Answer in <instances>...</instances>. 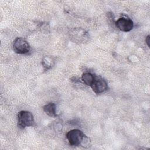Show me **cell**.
I'll return each mask as SVG.
<instances>
[{"label": "cell", "mask_w": 150, "mask_h": 150, "mask_svg": "<svg viewBox=\"0 0 150 150\" xmlns=\"http://www.w3.org/2000/svg\"><path fill=\"white\" fill-rule=\"evenodd\" d=\"M66 138L72 146L83 145L84 142L86 144L88 140V138L81 131L77 129L69 131L66 134Z\"/></svg>", "instance_id": "cell-1"}, {"label": "cell", "mask_w": 150, "mask_h": 150, "mask_svg": "<svg viewBox=\"0 0 150 150\" xmlns=\"http://www.w3.org/2000/svg\"><path fill=\"white\" fill-rule=\"evenodd\" d=\"M34 122V118L32 114L27 111H21L18 114V126L21 128L26 127L32 126Z\"/></svg>", "instance_id": "cell-2"}, {"label": "cell", "mask_w": 150, "mask_h": 150, "mask_svg": "<svg viewBox=\"0 0 150 150\" xmlns=\"http://www.w3.org/2000/svg\"><path fill=\"white\" fill-rule=\"evenodd\" d=\"M14 51L19 54H25L29 52L30 47L28 42L22 38H16L13 43Z\"/></svg>", "instance_id": "cell-3"}, {"label": "cell", "mask_w": 150, "mask_h": 150, "mask_svg": "<svg viewBox=\"0 0 150 150\" xmlns=\"http://www.w3.org/2000/svg\"><path fill=\"white\" fill-rule=\"evenodd\" d=\"M96 94H100L104 92L108 88L107 82L102 78L96 76L95 79L90 86Z\"/></svg>", "instance_id": "cell-4"}, {"label": "cell", "mask_w": 150, "mask_h": 150, "mask_svg": "<svg viewBox=\"0 0 150 150\" xmlns=\"http://www.w3.org/2000/svg\"><path fill=\"white\" fill-rule=\"evenodd\" d=\"M115 24L120 30L125 32H129L132 29L134 26L132 21L129 18L125 17L120 18L115 22Z\"/></svg>", "instance_id": "cell-5"}, {"label": "cell", "mask_w": 150, "mask_h": 150, "mask_svg": "<svg viewBox=\"0 0 150 150\" xmlns=\"http://www.w3.org/2000/svg\"><path fill=\"white\" fill-rule=\"evenodd\" d=\"M43 111L47 114L49 116L52 117H56V104L53 103H50L47 104H46L43 107Z\"/></svg>", "instance_id": "cell-6"}, {"label": "cell", "mask_w": 150, "mask_h": 150, "mask_svg": "<svg viewBox=\"0 0 150 150\" xmlns=\"http://www.w3.org/2000/svg\"><path fill=\"white\" fill-rule=\"evenodd\" d=\"M95 77L96 76L91 73H84L81 76V80L85 84L90 86L93 83Z\"/></svg>", "instance_id": "cell-7"}, {"label": "cell", "mask_w": 150, "mask_h": 150, "mask_svg": "<svg viewBox=\"0 0 150 150\" xmlns=\"http://www.w3.org/2000/svg\"><path fill=\"white\" fill-rule=\"evenodd\" d=\"M145 42L148 45V47H149V36H147V37L145 39Z\"/></svg>", "instance_id": "cell-8"}]
</instances>
